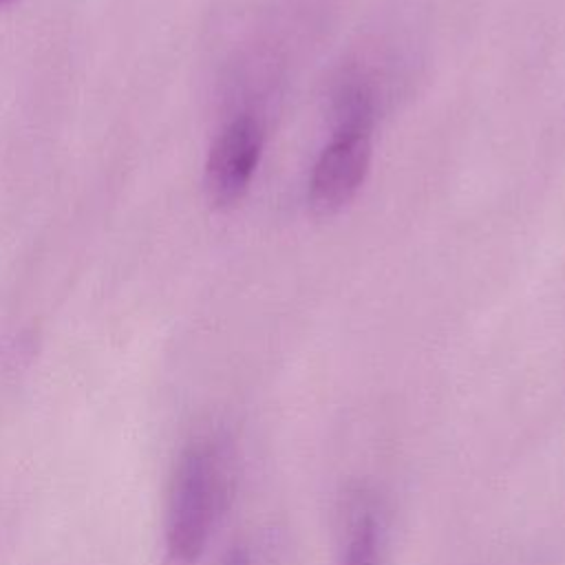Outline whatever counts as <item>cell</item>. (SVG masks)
<instances>
[{"label": "cell", "instance_id": "cell-1", "mask_svg": "<svg viewBox=\"0 0 565 565\" xmlns=\"http://www.w3.org/2000/svg\"><path fill=\"white\" fill-rule=\"evenodd\" d=\"M232 452L225 439H192L172 477L163 565H196L232 497Z\"/></svg>", "mask_w": 565, "mask_h": 565}, {"label": "cell", "instance_id": "cell-2", "mask_svg": "<svg viewBox=\"0 0 565 565\" xmlns=\"http://www.w3.org/2000/svg\"><path fill=\"white\" fill-rule=\"evenodd\" d=\"M371 163V141L360 126H347L318 157L309 181V207L316 216L344 210L364 183Z\"/></svg>", "mask_w": 565, "mask_h": 565}, {"label": "cell", "instance_id": "cell-3", "mask_svg": "<svg viewBox=\"0 0 565 565\" xmlns=\"http://www.w3.org/2000/svg\"><path fill=\"white\" fill-rule=\"evenodd\" d=\"M263 148V132L252 117H238L214 139L203 174L205 196L212 207L236 205L256 172Z\"/></svg>", "mask_w": 565, "mask_h": 565}, {"label": "cell", "instance_id": "cell-4", "mask_svg": "<svg viewBox=\"0 0 565 565\" xmlns=\"http://www.w3.org/2000/svg\"><path fill=\"white\" fill-rule=\"evenodd\" d=\"M340 565H380L377 521L371 510L355 519Z\"/></svg>", "mask_w": 565, "mask_h": 565}, {"label": "cell", "instance_id": "cell-5", "mask_svg": "<svg viewBox=\"0 0 565 565\" xmlns=\"http://www.w3.org/2000/svg\"><path fill=\"white\" fill-rule=\"evenodd\" d=\"M223 565H252V563H249L247 552H245L243 547H236V550H232V552H230V556L225 558V563H223Z\"/></svg>", "mask_w": 565, "mask_h": 565}, {"label": "cell", "instance_id": "cell-6", "mask_svg": "<svg viewBox=\"0 0 565 565\" xmlns=\"http://www.w3.org/2000/svg\"><path fill=\"white\" fill-rule=\"evenodd\" d=\"M9 2H15V0H0V4H9Z\"/></svg>", "mask_w": 565, "mask_h": 565}]
</instances>
